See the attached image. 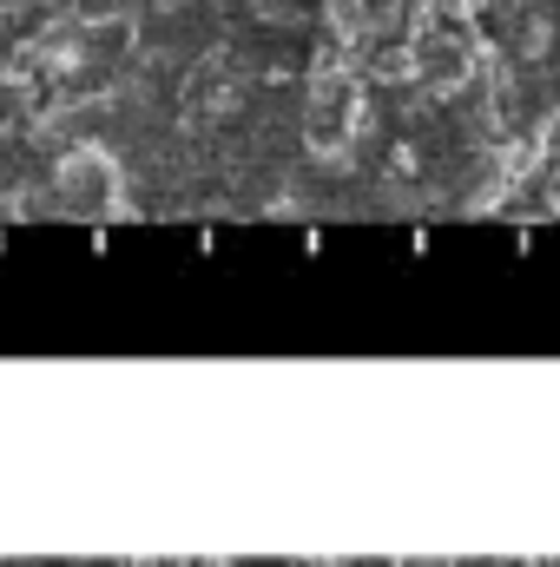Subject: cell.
Wrapping results in <instances>:
<instances>
[{"instance_id": "cell-1", "label": "cell", "mask_w": 560, "mask_h": 567, "mask_svg": "<svg viewBox=\"0 0 560 567\" xmlns=\"http://www.w3.org/2000/svg\"><path fill=\"white\" fill-rule=\"evenodd\" d=\"M53 192H60L66 212H86V218L120 212V165H113V152H100V145H73V152L60 158Z\"/></svg>"}, {"instance_id": "cell-2", "label": "cell", "mask_w": 560, "mask_h": 567, "mask_svg": "<svg viewBox=\"0 0 560 567\" xmlns=\"http://www.w3.org/2000/svg\"><path fill=\"white\" fill-rule=\"evenodd\" d=\"M356 113H363V100H356V80H350V73H323V80L310 86V113H303L310 145L336 152V145L356 133Z\"/></svg>"}]
</instances>
